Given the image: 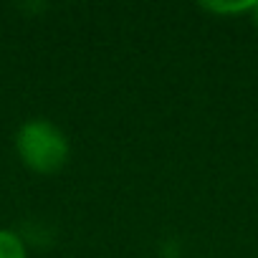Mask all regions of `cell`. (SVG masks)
Instances as JSON below:
<instances>
[{
  "label": "cell",
  "instance_id": "cell-1",
  "mask_svg": "<svg viewBox=\"0 0 258 258\" xmlns=\"http://www.w3.org/2000/svg\"><path fill=\"white\" fill-rule=\"evenodd\" d=\"M16 152L31 172L56 175L66 167L71 157V142L58 124H53L51 119L36 116L18 126Z\"/></svg>",
  "mask_w": 258,
  "mask_h": 258
},
{
  "label": "cell",
  "instance_id": "cell-4",
  "mask_svg": "<svg viewBox=\"0 0 258 258\" xmlns=\"http://www.w3.org/2000/svg\"><path fill=\"white\" fill-rule=\"evenodd\" d=\"M250 21L258 26V0H255V8H253V13H250Z\"/></svg>",
  "mask_w": 258,
  "mask_h": 258
},
{
  "label": "cell",
  "instance_id": "cell-2",
  "mask_svg": "<svg viewBox=\"0 0 258 258\" xmlns=\"http://www.w3.org/2000/svg\"><path fill=\"white\" fill-rule=\"evenodd\" d=\"M0 258H28L26 240L16 230H0Z\"/></svg>",
  "mask_w": 258,
  "mask_h": 258
},
{
  "label": "cell",
  "instance_id": "cell-3",
  "mask_svg": "<svg viewBox=\"0 0 258 258\" xmlns=\"http://www.w3.org/2000/svg\"><path fill=\"white\" fill-rule=\"evenodd\" d=\"M200 8L203 11H208V13H213V16H223V18H228V16H250L253 13V8H255V0H243V3H200Z\"/></svg>",
  "mask_w": 258,
  "mask_h": 258
}]
</instances>
